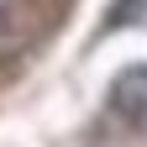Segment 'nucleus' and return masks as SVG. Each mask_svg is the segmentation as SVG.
Returning <instances> with one entry per match:
<instances>
[{
	"label": "nucleus",
	"mask_w": 147,
	"mask_h": 147,
	"mask_svg": "<svg viewBox=\"0 0 147 147\" xmlns=\"http://www.w3.org/2000/svg\"><path fill=\"white\" fill-rule=\"evenodd\" d=\"M110 110L131 126V131H147V68H121L110 79Z\"/></svg>",
	"instance_id": "1"
},
{
	"label": "nucleus",
	"mask_w": 147,
	"mask_h": 147,
	"mask_svg": "<svg viewBox=\"0 0 147 147\" xmlns=\"http://www.w3.org/2000/svg\"><path fill=\"white\" fill-rule=\"evenodd\" d=\"M116 11H121V16H116V26H121V21H131V16H137V0H121Z\"/></svg>",
	"instance_id": "2"
}]
</instances>
